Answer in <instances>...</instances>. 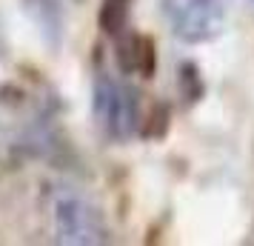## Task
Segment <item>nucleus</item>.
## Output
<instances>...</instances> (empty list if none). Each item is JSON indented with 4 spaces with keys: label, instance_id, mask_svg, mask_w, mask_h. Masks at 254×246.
<instances>
[{
    "label": "nucleus",
    "instance_id": "f257e3e1",
    "mask_svg": "<svg viewBox=\"0 0 254 246\" xmlns=\"http://www.w3.org/2000/svg\"><path fill=\"white\" fill-rule=\"evenodd\" d=\"M94 120L106 138L112 141H131L140 135L143 126V112H140V94L128 83L100 75L94 81V97H92Z\"/></svg>",
    "mask_w": 254,
    "mask_h": 246
},
{
    "label": "nucleus",
    "instance_id": "f03ea898",
    "mask_svg": "<svg viewBox=\"0 0 254 246\" xmlns=\"http://www.w3.org/2000/svg\"><path fill=\"white\" fill-rule=\"evenodd\" d=\"M163 17L183 43H206L223 32L229 0H163Z\"/></svg>",
    "mask_w": 254,
    "mask_h": 246
},
{
    "label": "nucleus",
    "instance_id": "7ed1b4c3",
    "mask_svg": "<svg viewBox=\"0 0 254 246\" xmlns=\"http://www.w3.org/2000/svg\"><path fill=\"white\" fill-rule=\"evenodd\" d=\"M55 235H58V244L77 246L109 241L100 209L80 195H60L55 200Z\"/></svg>",
    "mask_w": 254,
    "mask_h": 246
},
{
    "label": "nucleus",
    "instance_id": "20e7f679",
    "mask_svg": "<svg viewBox=\"0 0 254 246\" xmlns=\"http://www.w3.org/2000/svg\"><path fill=\"white\" fill-rule=\"evenodd\" d=\"M117 66L126 72V75H143L149 78L154 72V46H151L149 37L134 35V32H123L117 35Z\"/></svg>",
    "mask_w": 254,
    "mask_h": 246
},
{
    "label": "nucleus",
    "instance_id": "39448f33",
    "mask_svg": "<svg viewBox=\"0 0 254 246\" xmlns=\"http://www.w3.org/2000/svg\"><path fill=\"white\" fill-rule=\"evenodd\" d=\"M128 14H131V0H103L100 9V26L109 37L123 35L128 29Z\"/></svg>",
    "mask_w": 254,
    "mask_h": 246
}]
</instances>
